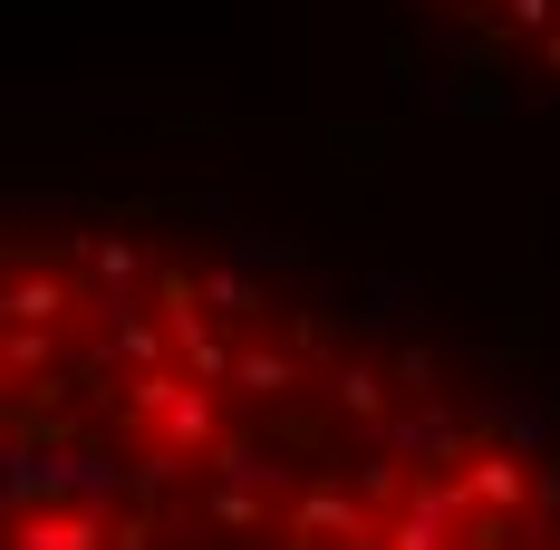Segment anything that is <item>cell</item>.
I'll use <instances>...</instances> for the list:
<instances>
[{"mask_svg":"<svg viewBox=\"0 0 560 550\" xmlns=\"http://www.w3.org/2000/svg\"><path fill=\"white\" fill-rule=\"evenodd\" d=\"M0 550H560V454L223 280L0 271Z\"/></svg>","mask_w":560,"mask_h":550,"instance_id":"cell-1","label":"cell"}]
</instances>
